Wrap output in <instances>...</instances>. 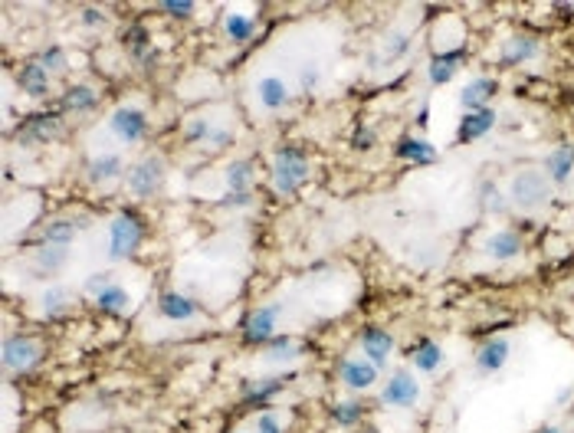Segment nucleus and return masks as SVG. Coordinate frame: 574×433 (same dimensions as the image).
<instances>
[{
	"instance_id": "9",
	"label": "nucleus",
	"mask_w": 574,
	"mask_h": 433,
	"mask_svg": "<svg viewBox=\"0 0 574 433\" xmlns=\"http://www.w3.org/2000/svg\"><path fill=\"white\" fill-rule=\"evenodd\" d=\"M358 345H362L364 358H368L378 371H384V364L391 362L394 354V335L387 332V329H381V325H364L362 335H358Z\"/></svg>"
},
{
	"instance_id": "33",
	"label": "nucleus",
	"mask_w": 574,
	"mask_h": 433,
	"mask_svg": "<svg viewBox=\"0 0 574 433\" xmlns=\"http://www.w3.org/2000/svg\"><path fill=\"white\" fill-rule=\"evenodd\" d=\"M223 30H227V40L230 43H250L253 40V33H256V23L246 17V13H227L223 17Z\"/></svg>"
},
{
	"instance_id": "23",
	"label": "nucleus",
	"mask_w": 574,
	"mask_h": 433,
	"mask_svg": "<svg viewBox=\"0 0 574 433\" xmlns=\"http://www.w3.org/2000/svg\"><path fill=\"white\" fill-rule=\"evenodd\" d=\"M256 99H260V105L266 112H279L293 102V92H289L286 79H279V76H262L256 82Z\"/></svg>"
},
{
	"instance_id": "45",
	"label": "nucleus",
	"mask_w": 574,
	"mask_h": 433,
	"mask_svg": "<svg viewBox=\"0 0 574 433\" xmlns=\"http://www.w3.org/2000/svg\"><path fill=\"white\" fill-rule=\"evenodd\" d=\"M82 27H105L109 23V13L99 11V7H86V11L79 13Z\"/></svg>"
},
{
	"instance_id": "7",
	"label": "nucleus",
	"mask_w": 574,
	"mask_h": 433,
	"mask_svg": "<svg viewBox=\"0 0 574 433\" xmlns=\"http://www.w3.org/2000/svg\"><path fill=\"white\" fill-rule=\"evenodd\" d=\"M420 381H417V374H411L407 368H397V371H391V378L384 381L381 387V404H387V407H397V411H407V407H413V404L420 401Z\"/></svg>"
},
{
	"instance_id": "49",
	"label": "nucleus",
	"mask_w": 574,
	"mask_h": 433,
	"mask_svg": "<svg viewBox=\"0 0 574 433\" xmlns=\"http://www.w3.org/2000/svg\"><path fill=\"white\" fill-rule=\"evenodd\" d=\"M571 394H574V387H564V391L558 394V404H564V401H568V397H571Z\"/></svg>"
},
{
	"instance_id": "16",
	"label": "nucleus",
	"mask_w": 574,
	"mask_h": 433,
	"mask_svg": "<svg viewBox=\"0 0 574 433\" xmlns=\"http://www.w3.org/2000/svg\"><path fill=\"white\" fill-rule=\"evenodd\" d=\"M574 174V145L571 141H562V145H554L552 152L545 154V178L558 187L571 181Z\"/></svg>"
},
{
	"instance_id": "4",
	"label": "nucleus",
	"mask_w": 574,
	"mask_h": 433,
	"mask_svg": "<svg viewBox=\"0 0 574 433\" xmlns=\"http://www.w3.org/2000/svg\"><path fill=\"white\" fill-rule=\"evenodd\" d=\"M548 187H552V181L545 178V171L525 168V171H519L512 181H509V201H512V207H519V211H538V207L548 201Z\"/></svg>"
},
{
	"instance_id": "44",
	"label": "nucleus",
	"mask_w": 574,
	"mask_h": 433,
	"mask_svg": "<svg viewBox=\"0 0 574 433\" xmlns=\"http://www.w3.org/2000/svg\"><path fill=\"white\" fill-rule=\"evenodd\" d=\"M233 141H237L233 129H227V125H217V131H213V138H211V148H213V152H220V148H230Z\"/></svg>"
},
{
	"instance_id": "21",
	"label": "nucleus",
	"mask_w": 574,
	"mask_h": 433,
	"mask_svg": "<svg viewBox=\"0 0 574 433\" xmlns=\"http://www.w3.org/2000/svg\"><path fill=\"white\" fill-rule=\"evenodd\" d=\"M125 162H121V154L115 152H105V154H96V158H89V164H86V178H89V184H112L119 181V178H125Z\"/></svg>"
},
{
	"instance_id": "12",
	"label": "nucleus",
	"mask_w": 574,
	"mask_h": 433,
	"mask_svg": "<svg viewBox=\"0 0 574 433\" xmlns=\"http://www.w3.org/2000/svg\"><path fill=\"white\" fill-rule=\"evenodd\" d=\"M407 362L417 374H437L446 364V352L444 345L434 342V338H417V342L407 348Z\"/></svg>"
},
{
	"instance_id": "14",
	"label": "nucleus",
	"mask_w": 574,
	"mask_h": 433,
	"mask_svg": "<svg viewBox=\"0 0 574 433\" xmlns=\"http://www.w3.org/2000/svg\"><path fill=\"white\" fill-rule=\"evenodd\" d=\"M522 250H525V243H522V237L515 230H495V233H489L483 240V253L489 256V260H495V262H512V260H519L522 256Z\"/></svg>"
},
{
	"instance_id": "30",
	"label": "nucleus",
	"mask_w": 574,
	"mask_h": 433,
	"mask_svg": "<svg viewBox=\"0 0 574 433\" xmlns=\"http://www.w3.org/2000/svg\"><path fill=\"white\" fill-rule=\"evenodd\" d=\"M40 309L46 319H62V315H70L72 309V293L66 286H50L40 299Z\"/></svg>"
},
{
	"instance_id": "40",
	"label": "nucleus",
	"mask_w": 574,
	"mask_h": 433,
	"mask_svg": "<svg viewBox=\"0 0 574 433\" xmlns=\"http://www.w3.org/2000/svg\"><path fill=\"white\" fill-rule=\"evenodd\" d=\"M374 145H378V135H374L371 125H354V131H352L354 152H371Z\"/></svg>"
},
{
	"instance_id": "35",
	"label": "nucleus",
	"mask_w": 574,
	"mask_h": 433,
	"mask_svg": "<svg viewBox=\"0 0 574 433\" xmlns=\"http://www.w3.org/2000/svg\"><path fill=\"white\" fill-rule=\"evenodd\" d=\"M213 131H217V125H213L211 119H191L187 121V129H184V141L187 145H211V138H213Z\"/></svg>"
},
{
	"instance_id": "28",
	"label": "nucleus",
	"mask_w": 574,
	"mask_h": 433,
	"mask_svg": "<svg viewBox=\"0 0 574 433\" xmlns=\"http://www.w3.org/2000/svg\"><path fill=\"white\" fill-rule=\"evenodd\" d=\"M60 105H62V112L86 115V112H92L96 105H99V92L92 89V86H86V82H76V86H70V89L62 92Z\"/></svg>"
},
{
	"instance_id": "43",
	"label": "nucleus",
	"mask_w": 574,
	"mask_h": 433,
	"mask_svg": "<svg viewBox=\"0 0 574 433\" xmlns=\"http://www.w3.org/2000/svg\"><path fill=\"white\" fill-rule=\"evenodd\" d=\"M253 204V194H237V191H227L223 194L220 207H227V211H243V207H250Z\"/></svg>"
},
{
	"instance_id": "19",
	"label": "nucleus",
	"mask_w": 574,
	"mask_h": 433,
	"mask_svg": "<svg viewBox=\"0 0 574 433\" xmlns=\"http://www.w3.org/2000/svg\"><path fill=\"white\" fill-rule=\"evenodd\" d=\"M463 60H466L463 46H456V50H444V53H437V56H430V62H427V79H430V86H446V82H453V76L460 72Z\"/></svg>"
},
{
	"instance_id": "1",
	"label": "nucleus",
	"mask_w": 574,
	"mask_h": 433,
	"mask_svg": "<svg viewBox=\"0 0 574 433\" xmlns=\"http://www.w3.org/2000/svg\"><path fill=\"white\" fill-rule=\"evenodd\" d=\"M312 174V164H309V154L299 148V145H279L276 154H272V187L282 197H293L305 187Z\"/></svg>"
},
{
	"instance_id": "18",
	"label": "nucleus",
	"mask_w": 574,
	"mask_h": 433,
	"mask_svg": "<svg viewBox=\"0 0 574 433\" xmlns=\"http://www.w3.org/2000/svg\"><path fill=\"white\" fill-rule=\"evenodd\" d=\"M495 92H499V82H495L493 76H476V79L466 82L463 92H460V105H463V112H483L489 109Z\"/></svg>"
},
{
	"instance_id": "42",
	"label": "nucleus",
	"mask_w": 574,
	"mask_h": 433,
	"mask_svg": "<svg viewBox=\"0 0 574 433\" xmlns=\"http://www.w3.org/2000/svg\"><path fill=\"white\" fill-rule=\"evenodd\" d=\"M253 433H286L282 430V421L276 411H262L260 417H256V430Z\"/></svg>"
},
{
	"instance_id": "41",
	"label": "nucleus",
	"mask_w": 574,
	"mask_h": 433,
	"mask_svg": "<svg viewBox=\"0 0 574 433\" xmlns=\"http://www.w3.org/2000/svg\"><path fill=\"white\" fill-rule=\"evenodd\" d=\"M158 11L168 13V17H181V21H187V17H194L197 7H194L191 0H162V4H158Z\"/></svg>"
},
{
	"instance_id": "27",
	"label": "nucleus",
	"mask_w": 574,
	"mask_h": 433,
	"mask_svg": "<svg viewBox=\"0 0 574 433\" xmlns=\"http://www.w3.org/2000/svg\"><path fill=\"white\" fill-rule=\"evenodd\" d=\"M303 354V348H299V342H295L289 332H279L276 338H270V342L262 345V358L270 364H289L295 362Z\"/></svg>"
},
{
	"instance_id": "6",
	"label": "nucleus",
	"mask_w": 574,
	"mask_h": 433,
	"mask_svg": "<svg viewBox=\"0 0 574 433\" xmlns=\"http://www.w3.org/2000/svg\"><path fill=\"white\" fill-rule=\"evenodd\" d=\"M279 319H282V305L279 303H270V305H260L253 309L240 325V335L246 345H266L270 338L279 335Z\"/></svg>"
},
{
	"instance_id": "38",
	"label": "nucleus",
	"mask_w": 574,
	"mask_h": 433,
	"mask_svg": "<svg viewBox=\"0 0 574 433\" xmlns=\"http://www.w3.org/2000/svg\"><path fill=\"white\" fill-rule=\"evenodd\" d=\"M411 50V37H407V33H391V37H387V40H384V60H401L403 53Z\"/></svg>"
},
{
	"instance_id": "2",
	"label": "nucleus",
	"mask_w": 574,
	"mask_h": 433,
	"mask_svg": "<svg viewBox=\"0 0 574 433\" xmlns=\"http://www.w3.org/2000/svg\"><path fill=\"white\" fill-rule=\"evenodd\" d=\"M148 233V223L138 211H121L109 223V256L112 260H129L141 250Z\"/></svg>"
},
{
	"instance_id": "32",
	"label": "nucleus",
	"mask_w": 574,
	"mask_h": 433,
	"mask_svg": "<svg viewBox=\"0 0 574 433\" xmlns=\"http://www.w3.org/2000/svg\"><path fill=\"white\" fill-rule=\"evenodd\" d=\"M227 191H237V194H250V184H253V162L240 158V162H230L227 164Z\"/></svg>"
},
{
	"instance_id": "20",
	"label": "nucleus",
	"mask_w": 574,
	"mask_h": 433,
	"mask_svg": "<svg viewBox=\"0 0 574 433\" xmlns=\"http://www.w3.org/2000/svg\"><path fill=\"white\" fill-rule=\"evenodd\" d=\"M286 387V378H246L243 381V394L240 404L243 407H270V401Z\"/></svg>"
},
{
	"instance_id": "31",
	"label": "nucleus",
	"mask_w": 574,
	"mask_h": 433,
	"mask_svg": "<svg viewBox=\"0 0 574 433\" xmlns=\"http://www.w3.org/2000/svg\"><path fill=\"white\" fill-rule=\"evenodd\" d=\"M76 233H79V223L60 217V221L46 223V230H43V243H50V246H72Z\"/></svg>"
},
{
	"instance_id": "17",
	"label": "nucleus",
	"mask_w": 574,
	"mask_h": 433,
	"mask_svg": "<svg viewBox=\"0 0 574 433\" xmlns=\"http://www.w3.org/2000/svg\"><path fill=\"white\" fill-rule=\"evenodd\" d=\"M66 266H70V246H50V243H43L40 250L33 253L30 272L37 279H50V276H60Z\"/></svg>"
},
{
	"instance_id": "29",
	"label": "nucleus",
	"mask_w": 574,
	"mask_h": 433,
	"mask_svg": "<svg viewBox=\"0 0 574 433\" xmlns=\"http://www.w3.org/2000/svg\"><path fill=\"white\" fill-rule=\"evenodd\" d=\"M96 309H99L102 315H125L131 309V296L129 289L121 286V282H115V286H109L102 296H96Z\"/></svg>"
},
{
	"instance_id": "37",
	"label": "nucleus",
	"mask_w": 574,
	"mask_h": 433,
	"mask_svg": "<svg viewBox=\"0 0 574 433\" xmlns=\"http://www.w3.org/2000/svg\"><path fill=\"white\" fill-rule=\"evenodd\" d=\"M109 286H115V272H112V270L89 272V276H86V282H82V293L96 299V296H102L105 289H109Z\"/></svg>"
},
{
	"instance_id": "10",
	"label": "nucleus",
	"mask_w": 574,
	"mask_h": 433,
	"mask_svg": "<svg viewBox=\"0 0 574 433\" xmlns=\"http://www.w3.org/2000/svg\"><path fill=\"white\" fill-rule=\"evenodd\" d=\"M62 129L60 112H40V115H27L17 129V138L23 145H46L50 138H56Z\"/></svg>"
},
{
	"instance_id": "47",
	"label": "nucleus",
	"mask_w": 574,
	"mask_h": 433,
	"mask_svg": "<svg viewBox=\"0 0 574 433\" xmlns=\"http://www.w3.org/2000/svg\"><path fill=\"white\" fill-rule=\"evenodd\" d=\"M417 125H420V129H427V125H430V105H427V102H423L420 112H417Z\"/></svg>"
},
{
	"instance_id": "46",
	"label": "nucleus",
	"mask_w": 574,
	"mask_h": 433,
	"mask_svg": "<svg viewBox=\"0 0 574 433\" xmlns=\"http://www.w3.org/2000/svg\"><path fill=\"white\" fill-rule=\"evenodd\" d=\"M299 86H303L305 96H312V89L319 86V70H315V66H305L303 76H299Z\"/></svg>"
},
{
	"instance_id": "39",
	"label": "nucleus",
	"mask_w": 574,
	"mask_h": 433,
	"mask_svg": "<svg viewBox=\"0 0 574 433\" xmlns=\"http://www.w3.org/2000/svg\"><path fill=\"white\" fill-rule=\"evenodd\" d=\"M479 204H483L486 211L489 213H503L505 211V201H503V194H499V187H495V184H489L486 181L483 187H479Z\"/></svg>"
},
{
	"instance_id": "25",
	"label": "nucleus",
	"mask_w": 574,
	"mask_h": 433,
	"mask_svg": "<svg viewBox=\"0 0 574 433\" xmlns=\"http://www.w3.org/2000/svg\"><path fill=\"white\" fill-rule=\"evenodd\" d=\"M535 56H538V40L528 37V33H515V37L505 40L503 53H499V62H503V66H525V62H532Z\"/></svg>"
},
{
	"instance_id": "36",
	"label": "nucleus",
	"mask_w": 574,
	"mask_h": 433,
	"mask_svg": "<svg viewBox=\"0 0 574 433\" xmlns=\"http://www.w3.org/2000/svg\"><path fill=\"white\" fill-rule=\"evenodd\" d=\"M37 60H40V66L50 72V76H60V72L70 70V56L62 53V46H46V50H43Z\"/></svg>"
},
{
	"instance_id": "15",
	"label": "nucleus",
	"mask_w": 574,
	"mask_h": 433,
	"mask_svg": "<svg viewBox=\"0 0 574 433\" xmlns=\"http://www.w3.org/2000/svg\"><path fill=\"white\" fill-rule=\"evenodd\" d=\"M50 72L43 70L40 60H27L17 66V89L30 99H46L50 96Z\"/></svg>"
},
{
	"instance_id": "48",
	"label": "nucleus",
	"mask_w": 574,
	"mask_h": 433,
	"mask_svg": "<svg viewBox=\"0 0 574 433\" xmlns=\"http://www.w3.org/2000/svg\"><path fill=\"white\" fill-rule=\"evenodd\" d=\"M535 433H562V427H554V423H545V427H538Z\"/></svg>"
},
{
	"instance_id": "34",
	"label": "nucleus",
	"mask_w": 574,
	"mask_h": 433,
	"mask_svg": "<svg viewBox=\"0 0 574 433\" xmlns=\"http://www.w3.org/2000/svg\"><path fill=\"white\" fill-rule=\"evenodd\" d=\"M364 417V404L362 401H338L332 407V421L338 427H358Z\"/></svg>"
},
{
	"instance_id": "8",
	"label": "nucleus",
	"mask_w": 574,
	"mask_h": 433,
	"mask_svg": "<svg viewBox=\"0 0 574 433\" xmlns=\"http://www.w3.org/2000/svg\"><path fill=\"white\" fill-rule=\"evenodd\" d=\"M109 131L121 145H135L148 135V115L135 105H119V109L109 115Z\"/></svg>"
},
{
	"instance_id": "11",
	"label": "nucleus",
	"mask_w": 574,
	"mask_h": 433,
	"mask_svg": "<svg viewBox=\"0 0 574 433\" xmlns=\"http://www.w3.org/2000/svg\"><path fill=\"white\" fill-rule=\"evenodd\" d=\"M378 378H381V371L374 368L368 358H345L342 364H338V381L348 387V391H371L374 384H378Z\"/></svg>"
},
{
	"instance_id": "3",
	"label": "nucleus",
	"mask_w": 574,
	"mask_h": 433,
	"mask_svg": "<svg viewBox=\"0 0 574 433\" xmlns=\"http://www.w3.org/2000/svg\"><path fill=\"white\" fill-rule=\"evenodd\" d=\"M164 181H168V164H164L162 154H145L138 162L131 164L129 174H125V187L135 197H154L162 194Z\"/></svg>"
},
{
	"instance_id": "22",
	"label": "nucleus",
	"mask_w": 574,
	"mask_h": 433,
	"mask_svg": "<svg viewBox=\"0 0 574 433\" xmlns=\"http://www.w3.org/2000/svg\"><path fill=\"white\" fill-rule=\"evenodd\" d=\"M394 154H397L401 162H407V164H417V168L437 162V148L427 138H423V135H403V138L397 141Z\"/></svg>"
},
{
	"instance_id": "13",
	"label": "nucleus",
	"mask_w": 574,
	"mask_h": 433,
	"mask_svg": "<svg viewBox=\"0 0 574 433\" xmlns=\"http://www.w3.org/2000/svg\"><path fill=\"white\" fill-rule=\"evenodd\" d=\"M509 354H512V345H509V338H489V342H483L479 348H476L473 354V364L479 374H499L509 364Z\"/></svg>"
},
{
	"instance_id": "5",
	"label": "nucleus",
	"mask_w": 574,
	"mask_h": 433,
	"mask_svg": "<svg viewBox=\"0 0 574 433\" xmlns=\"http://www.w3.org/2000/svg\"><path fill=\"white\" fill-rule=\"evenodd\" d=\"M43 358V348L33 335H7L4 338V352H0V362H4V371L7 374H27L30 368H37Z\"/></svg>"
},
{
	"instance_id": "24",
	"label": "nucleus",
	"mask_w": 574,
	"mask_h": 433,
	"mask_svg": "<svg viewBox=\"0 0 574 433\" xmlns=\"http://www.w3.org/2000/svg\"><path fill=\"white\" fill-rule=\"evenodd\" d=\"M493 129H495V112L493 109L463 112L460 129H456V141H460V145H470V141H476V138H486Z\"/></svg>"
},
{
	"instance_id": "26",
	"label": "nucleus",
	"mask_w": 574,
	"mask_h": 433,
	"mask_svg": "<svg viewBox=\"0 0 574 433\" xmlns=\"http://www.w3.org/2000/svg\"><path fill=\"white\" fill-rule=\"evenodd\" d=\"M158 312L168 322H191V319H197V303L184 293H164L158 299Z\"/></svg>"
}]
</instances>
